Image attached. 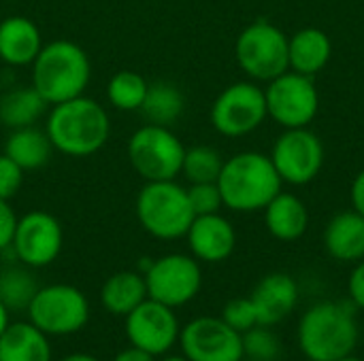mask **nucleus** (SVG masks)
Masks as SVG:
<instances>
[{
    "mask_svg": "<svg viewBox=\"0 0 364 361\" xmlns=\"http://www.w3.org/2000/svg\"><path fill=\"white\" fill-rule=\"evenodd\" d=\"M41 49L43 36L32 19L11 15L0 21V60L6 66H30Z\"/></svg>",
    "mask_w": 364,
    "mask_h": 361,
    "instance_id": "18",
    "label": "nucleus"
},
{
    "mask_svg": "<svg viewBox=\"0 0 364 361\" xmlns=\"http://www.w3.org/2000/svg\"><path fill=\"white\" fill-rule=\"evenodd\" d=\"M30 323L47 336H68L85 328L90 319V302L81 289L55 283L38 287L30 306Z\"/></svg>",
    "mask_w": 364,
    "mask_h": 361,
    "instance_id": "8",
    "label": "nucleus"
},
{
    "mask_svg": "<svg viewBox=\"0 0 364 361\" xmlns=\"http://www.w3.org/2000/svg\"><path fill=\"white\" fill-rule=\"evenodd\" d=\"M335 361H364V360H360V357H356V355L352 353V355H346V357H341V360H335Z\"/></svg>",
    "mask_w": 364,
    "mask_h": 361,
    "instance_id": "41",
    "label": "nucleus"
},
{
    "mask_svg": "<svg viewBox=\"0 0 364 361\" xmlns=\"http://www.w3.org/2000/svg\"><path fill=\"white\" fill-rule=\"evenodd\" d=\"M222 166L224 157L218 149L209 145H196L186 149L181 174L188 179V183H218Z\"/></svg>",
    "mask_w": 364,
    "mask_h": 361,
    "instance_id": "29",
    "label": "nucleus"
},
{
    "mask_svg": "<svg viewBox=\"0 0 364 361\" xmlns=\"http://www.w3.org/2000/svg\"><path fill=\"white\" fill-rule=\"evenodd\" d=\"M128 162L132 170L147 181H173L181 174L186 155L183 143L168 126L147 123L132 132L126 145Z\"/></svg>",
    "mask_w": 364,
    "mask_h": 361,
    "instance_id": "7",
    "label": "nucleus"
},
{
    "mask_svg": "<svg viewBox=\"0 0 364 361\" xmlns=\"http://www.w3.org/2000/svg\"><path fill=\"white\" fill-rule=\"evenodd\" d=\"M47 106L45 98L32 85L15 87L0 96V121L11 130L34 126Z\"/></svg>",
    "mask_w": 364,
    "mask_h": 361,
    "instance_id": "25",
    "label": "nucleus"
},
{
    "mask_svg": "<svg viewBox=\"0 0 364 361\" xmlns=\"http://www.w3.org/2000/svg\"><path fill=\"white\" fill-rule=\"evenodd\" d=\"M162 361H190V360H186L183 355H171V357H164Z\"/></svg>",
    "mask_w": 364,
    "mask_h": 361,
    "instance_id": "40",
    "label": "nucleus"
},
{
    "mask_svg": "<svg viewBox=\"0 0 364 361\" xmlns=\"http://www.w3.org/2000/svg\"><path fill=\"white\" fill-rule=\"evenodd\" d=\"M296 338L309 361H335L356 351L360 328L348 304L320 302L303 313Z\"/></svg>",
    "mask_w": 364,
    "mask_h": 361,
    "instance_id": "3",
    "label": "nucleus"
},
{
    "mask_svg": "<svg viewBox=\"0 0 364 361\" xmlns=\"http://www.w3.org/2000/svg\"><path fill=\"white\" fill-rule=\"evenodd\" d=\"M235 57L239 68L252 81L269 83L290 70L288 34L267 19H256L239 32Z\"/></svg>",
    "mask_w": 364,
    "mask_h": 361,
    "instance_id": "6",
    "label": "nucleus"
},
{
    "mask_svg": "<svg viewBox=\"0 0 364 361\" xmlns=\"http://www.w3.org/2000/svg\"><path fill=\"white\" fill-rule=\"evenodd\" d=\"M186 238L192 255L205 264H220L228 260L237 247V232L220 213L196 215Z\"/></svg>",
    "mask_w": 364,
    "mask_h": 361,
    "instance_id": "16",
    "label": "nucleus"
},
{
    "mask_svg": "<svg viewBox=\"0 0 364 361\" xmlns=\"http://www.w3.org/2000/svg\"><path fill=\"white\" fill-rule=\"evenodd\" d=\"M60 361H100L94 355H87V353H73V355H66L64 360Z\"/></svg>",
    "mask_w": 364,
    "mask_h": 361,
    "instance_id": "39",
    "label": "nucleus"
},
{
    "mask_svg": "<svg viewBox=\"0 0 364 361\" xmlns=\"http://www.w3.org/2000/svg\"><path fill=\"white\" fill-rule=\"evenodd\" d=\"M250 300L256 309L258 326L273 328L282 323L286 317H290L292 311L296 309L299 285L286 272H271L258 281Z\"/></svg>",
    "mask_w": 364,
    "mask_h": 361,
    "instance_id": "17",
    "label": "nucleus"
},
{
    "mask_svg": "<svg viewBox=\"0 0 364 361\" xmlns=\"http://www.w3.org/2000/svg\"><path fill=\"white\" fill-rule=\"evenodd\" d=\"M269 157L284 183L307 185L324 166V145L309 128H290L277 136Z\"/></svg>",
    "mask_w": 364,
    "mask_h": 361,
    "instance_id": "12",
    "label": "nucleus"
},
{
    "mask_svg": "<svg viewBox=\"0 0 364 361\" xmlns=\"http://www.w3.org/2000/svg\"><path fill=\"white\" fill-rule=\"evenodd\" d=\"M179 321L175 309L147 298L126 315V336L132 347L151 353L154 357L168 353L179 340Z\"/></svg>",
    "mask_w": 364,
    "mask_h": 361,
    "instance_id": "15",
    "label": "nucleus"
},
{
    "mask_svg": "<svg viewBox=\"0 0 364 361\" xmlns=\"http://www.w3.org/2000/svg\"><path fill=\"white\" fill-rule=\"evenodd\" d=\"M0 85H2V83H0Z\"/></svg>",
    "mask_w": 364,
    "mask_h": 361,
    "instance_id": "43",
    "label": "nucleus"
},
{
    "mask_svg": "<svg viewBox=\"0 0 364 361\" xmlns=\"http://www.w3.org/2000/svg\"><path fill=\"white\" fill-rule=\"evenodd\" d=\"M243 357L250 361H275L282 353V345L269 326H254L241 334Z\"/></svg>",
    "mask_w": 364,
    "mask_h": 361,
    "instance_id": "30",
    "label": "nucleus"
},
{
    "mask_svg": "<svg viewBox=\"0 0 364 361\" xmlns=\"http://www.w3.org/2000/svg\"><path fill=\"white\" fill-rule=\"evenodd\" d=\"M264 226L269 234L282 243H294L309 228V211L305 202L290 191H279L264 209Z\"/></svg>",
    "mask_w": 364,
    "mask_h": 361,
    "instance_id": "21",
    "label": "nucleus"
},
{
    "mask_svg": "<svg viewBox=\"0 0 364 361\" xmlns=\"http://www.w3.org/2000/svg\"><path fill=\"white\" fill-rule=\"evenodd\" d=\"M282 185L271 157L260 151H241L224 160L218 177L224 206L235 213L262 211L282 191Z\"/></svg>",
    "mask_w": 364,
    "mask_h": 361,
    "instance_id": "2",
    "label": "nucleus"
},
{
    "mask_svg": "<svg viewBox=\"0 0 364 361\" xmlns=\"http://www.w3.org/2000/svg\"><path fill=\"white\" fill-rule=\"evenodd\" d=\"M143 277L147 285V298L171 309L192 302L203 287V270L198 260L183 253H168L154 260Z\"/></svg>",
    "mask_w": 364,
    "mask_h": 361,
    "instance_id": "11",
    "label": "nucleus"
},
{
    "mask_svg": "<svg viewBox=\"0 0 364 361\" xmlns=\"http://www.w3.org/2000/svg\"><path fill=\"white\" fill-rule=\"evenodd\" d=\"M222 321L226 326H230L239 334H243V332L252 330L254 326H258V317H256V309H254L252 300L250 298L230 300L222 311Z\"/></svg>",
    "mask_w": 364,
    "mask_h": 361,
    "instance_id": "32",
    "label": "nucleus"
},
{
    "mask_svg": "<svg viewBox=\"0 0 364 361\" xmlns=\"http://www.w3.org/2000/svg\"><path fill=\"white\" fill-rule=\"evenodd\" d=\"M183 109H186V98L175 83L154 81L147 85V94L139 111L145 115L149 123L171 126L181 117Z\"/></svg>",
    "mask_w": 364,
    "mask_h": 361,
    "instance_id": "26",
    "label": "nucleus"
},
{
    "mask_svg": "<svg viewBox=\"0 0 364 361\" xmlns=\"http://www.w3.org/2000/svg\"><path fill=\"white\" fill-rule=\"evenodd\" d=\"M45 132L55 151L70 157H87L107 145L111 121L100 102L77 96L51 106Z\"/></svg>",
    "mask_w": 364,
    "mask_h": 361,
    "instance_id": "1",
    "label": "nucleus"
},
{
    "mask_svg": "<svg viewBox=\"0 0 364 361\" xmlns=\"http://www.w3.org/2000/svg\"><path fill=\"white\" fill-rule=\"evenodd\" d=\"M0 361H51V343L30 321L9 323L0 336Z\"/></svg>",
    "mask_w": 364,
    "mask_h": 361,
    "instance_id": "22",
    "label": "nucleus"
},
{
    "mask_svg": "<svg viewBox=\"0 0 364 361\" xmlns=\"http://www.w3.org/2000/svg\"><path fill=\"white\" fill-rule=\"evenodd\" d=\"M188 200L192 204L194 215H213L220 213L224 206L218 183H190Z\"/></svg>",
    "mask_w": 364,
    "mask_h": 361,
    "instance_id": "31",
    "label": "nucleus"
},
{
    "mask_svg": "<svg viewBox=\"0 0 364 361\" xmlns=\"http://www.w3.org/2000/svg\"><path fill=\"white\" fill-rule=\"evenodd\" d=\"M23 183V170L9 157L0 155V198L11 200Z\"/></svg>",
    "mask_w": 364,
    "mask_h": 361,
    "instance_id": "33",
    "label": "nucleus"
},
{
    "mask_svg": "<svg viewBox=\"0 0 364 361\" xmlns=\"http://www.w3.org/2000/svg\"><path fill=\"white\" fill-rule=\"evenodd\" d=\"M350 200H352V209L364 215V168L354 177L352 181V189H350Z\"/></svg>",
    "mask_w": 364,
    "mask_h": 361,
    "instance_id": "36",
    "label": "nucleus"
},
{
    "mask_svg": "<svg viewBox=\"0 0 364 361\" xmlns=\"http://www.w3.org/2000/svg\"><path fill=\"white\" fill-rule=\"evenodd\" d=\"M141 228L158 240L183 238L194 221L188 189L173 181H147L134 202Z\"/></svg>",
    "mask_w": 364,
    "mask_h": 361,
    "instance_id": "5",
    "label": "nucleus"
},
{
    "mask_svg": "<svg viewBox=\"0 0 364 361\" xmlns=\"http://www.w3.org/2000/svg\"><path fill=\"white\" fill-rule=\"evenodd\" d=\"M348 294H350L352 304L364 311V260L356 262L354 270L350 272V279H348Z\"/></svg>",
    "mask_w": 364,
    "mask_h": 361,
    "instance_id": "35",
    "label": "nucleus"
},
{
    "mask_svg": "<svg viewBox=\"0 0 364 361\" xmlns=\"http://www.w3.org/2000/svg\"><path fill=\"white\" fill-rule=\"evenodd\" d=\"M147 85L149 83L143 74L134 70H119L109 79L107 100L117 111H139L145 100Z\"/></svg>",
    "mask_w": 364,
    "mask_h": 361,
    "instance_id": "28",
    "label": "nucleus"
},
{
    "mask_svg": "<svg viewBox=\"0 0 364 361\" xmlns=\"http://www.w3.org/2000/svg\"><path fill=\"white\" fill-rule=\"evenodd\" d=\"M324 249L337 262L364 260V215L354 209L337 213L324 228Z\"/></svg>",
    "mask_w": 364,
    "mask_h": 361,
    "instance_id": "19",
    "label": "nucleus"
},
{
    "mask_svg": "<svg viewBox=\"0 0 364 361\" xmlns=\"http://www.w3.org/2000/svg\"><path fill=\"white\" fill-rule=\"evenodd\" d=\"M30 66L32 87L51 106L83 96L92 79V64L87 53L77 43L66 38L43 45Z\"/></svg>",
    "mask_w": 364,
    "mask_h": 361,
    "instance_id": "4",
    "label": "nucleus"
},
{
    "mask_svg": "<svg viewBox=\"0 0 364 361\" xmlns=\"http://www.w3.org/2000/svg\"><path fill=\"white\" fill-rule=\"evenodd\" d=\"M241 361H250V360H245V357H243V360H241Z\"/></svg>",
    "mask_w": 364,
    "mask_h": 361,
    "instance_id": "42",
    "label": "nucleus"
},
{
    "mask_svg": "<svg viewBox=\"0 0 364 361\" xmlns=\"http://www.w3.org/2000/svg\"><path fill=\"white\" fill-rule=\"evenodd\" d=\"M209 119L222 136L241 138L252 134L269 119L264 87L256 81H237L224 87L211 104Z\"/></svg>",
    "mask_w": 364,
    "mask_h": 361,
    "instance_id": "9",
    "label": "nucleus"
},
{
    "mask_svg": "<svg viewBox=\"0 0 364 361\" xmlns=\"http://www.w3.org/2000/svg\"><path fill=\"white\" fill-rule=\"evenodd\" d=\"M111 361H156V357L151 355V353H147V351H143V349H136V347H128V349H124V351H119L115 357Z\"/></svg>",
    "mask_w": 364,
    "mask_h": 361,
    "instance_id": "37",
    "label": "nucleus"
},
{
    "mask_svg": "<svg viewBox=\"0 0 364 361\" xmlns=\"http://www.w3.org/2000/svg\"><path fill=\"white\" fill-rule=\"evenodd\" d=\"M15 228H17V215L9 204V200L0 198V251L11 247Z\"/></svg>",
    "mask_w": 364,
    "mask_h": 361,
    "instance_id": "34",
    "label": "nucleus"
},
{
    "mask_svg": "<svg viewBox=\"0 0 364 361\" xmlns=\"http://www.w3.org/2000/svg\"><path fill=\"white\" fill-rule=\"evenodd\" d=\"M64 245L60 221L47 211H30L17 219L13 253L28 268H45L58 260Z\"/></svg>",
    "mask_w": 364,
    "mask_h": 361,
    "instance_id": "13",
    "label": "nucleus"
},
{
    "mask_svg": "<svg viewBox=\"0 0 364 361\" xmlns=\"http://www.w3.org/2000/svg\"><path fill=\"white\" fill-rule=\"evenodd\" d=\"M6 328H9V309L0 302V336Z\"/></svg>",
    "mask_w": 364,
    "mask_h": 361,
    "instance_id": "38",
    "label": "nucleus"
},
{
    "mask_svg": "<svg viewBox=\"0 0 364 361\" xmlns=\"http://www.w3.org/2000/svg\"><path fill=\"white\" fill-rule=\"evenodd\" d=\"M145 300H147L145 277L134 270H122L111 274L100 289L102 306L117 317H126Z\"/></svg>",
    "mask_w": 364,
    "mask_h": 361,
    "instance_id": "23",
    "label": "nucleus"
},
{
    "mask_svg": "<svg viewBox=\"0 0 364 361\" xmlns=\"http://www.w3.org/2000/svg\"><path fill=\"white\" fill-rule=\"evenodd\" d=\"M38 291V283L34 274L26 268H6L0 272V302L9 311H28L34 294Z\"/></svg>",
    "mask_w": 364,
    "mask_h": 361,
    "instance_id": "27",
    "label": "nucleus"
},
{
    "mask_svg": "<svg viewBox=\"0 0 364 361\" xmlns=\"http://www.w3.org/2000/svg\"><path fill=\"white\" fill-rule=\"evenodd\" d=\"M267 113L284 130L309 128L320 111V94L314 77L286 70L264 87Z\"/></svg>",
    "mask_w": 364,
    "mask_h": 361,
    "instance_id": "10",
    "label": "nucleus"
},
{
    "mask_svg": "<svg viewBox=\"0 0 364 361\" xmlns=\"http://www.w3.org/2000/svg\"><path fill=\"white\" fill-rule=\"evenodd\" d=\"M333 57V40L320 28H301L288 36V62L290 70L316 77L322 72Z\"/></svg>",
    "mask_w": 364,
    "mask_h": 361,
    "instance_id": "20",
    "label": "nucleus"
},
{
    "mask_svg": "<svg viewBox=\"0 0 364 361\" xmlns=\"http://www.w3.org/2000/svg\"><path fill=\"white\" fill-rule=\"evenodd\" d=\"M51 151H53V145L47 132L36 126L13 130L4 145V155H9L23 172L43 168L49 162Z\"/></svg>",
    "mask_w": 364,
    "mask_h": 361,
    "instance_id": "24",
    "label": "nucleus"
},
{
    "mask_svg": "<svg viewBox=\"0 0 364 361\" xmlns=\"http://www.w3.org/2000/svg\"><path fill=\"white\" fill-rule=\"evenodd\" d=\"M179 347L190 361H241V334L222 321V317H196L179 332Z\"/></svg>",
    "mask_w": 364,
    "mask_h": 361,
    "instance_id": "14",
    "label": "nucleus"
}]
</instances>
